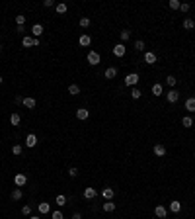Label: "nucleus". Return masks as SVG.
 Returning <instances> with one entry per match:
<instances>
[{
  "instance_id": "nucleus-1",
  "label": "nucleus",
  "mask_w": 195,
  "mask_h": 219,
  "mask_svg": "<svg viewBox=\"0 0 195 219\" xmlns=\"http://www.w3.org/2000/svg\"><path fill=\"white\" fill-rule=\"evenodd\" d=\"M21 45H24V47H37V45H39V39H37V37H30V35H26V37L21 39Z\"/></svg>"
},
{
  "instance_id": "nucleus-2",
  "label": "nucleus",
  "mask_w": 195,
  "mask_h": 219,
  "mask_svg": "<svg viewBox=\"0 0 195 219\" xmlns=\"http://www.w3.org/2000/svg\"><path fill=\"white\" fill-rule=\"evenodd\" d=\"M137 82H139V75H137V72H131V75L125 76V84L127 86H135Z\"/></svg>"
},
{
  "instance_id": "nucleus-3",
  "label": "nucleus",
  "mask_w": 195,
  "mask_h": 219,
  "mask_svg": "<svg viewBox=\"0 0 195 219\" xmlns=\"http://www.w3.org/2000/svg\"><path fill=\"white\" fill-rule=\"evenodd\" d=\"M100 61H102V59H100V55L96 53V51H90V53H88V63L90 65L96 67V65H100Z\"/></svg>"
},
{
  "instance_id": "nucleus-4",
  "label": "nucleus",
  "mask_w": 195,
  "mask_h": 219,
  "mask_svg": "<svg viewBox=\"0 0 195 219\" xmlns=\"http://www.w3.org/2000/svg\"><path fill=\"white\" fill-rule=\"evenodd\" d=\"M14 182H16V186L18 188H21V186H26V182H27V178H26V174H16V176H14Z\"/></svg>"
},
{
  "instance_id": "nucleus-5",
  "label": "nucleus",
  "mask_w": 195,
  "mask_h": 219,
  "mask_svg": "<svg viewBox=\"0 0 195 219\" xmlns=\"http://www.w3.org/2000/svg\"><path fill=\"white\" fill-rule=\"evenodd\" d=\"M113 55L115 57H123L125 55V45H123V43H117V45L113 47Z\"/></svg>"
},
{
  "instance_id": "nucleus-6",
  "label": "nucleus",
  "mask_w": 195,
  "mask_h": 219,
  "mask_svg": "<svg viewBox=\"0 0 195 219\" xmlns=\"http://www.w3.org/2000/svg\"><path fill=\"white\" fill-rule=\"evenodd\" d=\"M154 213H156V217H160V219H164L166 215H168V209H166L164 206H156V207H154Z\"/></svg>"
},
{
  "instance_id": "nucleus-7",
  "label": "nucleus",
  "mask_w": 195,
  "mask_h": 219,
  "mask_svg": "<svg viewBox=\"0 0 195 219\" xmlns=\"http://www.w3.org/2000/svg\"><path fill=\"white\" fill-rule=\"evenodd\" d=\"M144 63L146 65H154L156 63V55L152 53V51H146V53H144Z\"/></svg>"
},
{
  "instance_id": "nucleus-8",
  "label": "nucleus",
  "mask_w": 195,
  "mask_h": 219,
  "mask_svg": "<svg viewBox=\"0 0 195 219\" xmlns=\"http://www.w3.org/2000/svg\"><path fill=\"white\" fill-rule=\"evenodd\" d=\"M88 115H90V112L86 108H78L76 110V118L78 119H88Z\"/></svg>"
},
{
  "instance_id": "nucleus-9",
  "label": "nucleus",
  "mask_w": 195,
  "mask_h": 219,
  "mask_svg": "<svg viewBox=\"0 0 195 219\" xmlns=\"http://www.w3.org/2000/svg\"><path fill=\"white\" fill-rule=\"evenodd\" d=\"M178 98H179V94H178L176 90H170L168 94H166V100H168L170 104H174V102H178Z\"/></svg>"
},
{
  "instance_id": "nucleus-10",
  "label": "nucleus",
  "mask_w": 195,
  "mask_h": 219,
  "mask_svg": "<svg viewBox=\"0 0 195 219\" xmlns=\"http://www.w3.org/2000/svg\"><path fill=\"white\" fill-rule=\"evenodd\" d=\"M31 33H33V37H39V35L43 33V26L41 24H33L31 26Z\"/></svg>"
},
{
  "instance_id": "nucleus-11",
  "label": "nucleus",
  "mask_w": 195,
  "mask_h": 219,
  "mask_svg": "<svg viewBox=\"0 0 195 219\" xmlns=\"http://www.w3.org/2000/svg\"><path fill=\"white\" fill-rule=\"evenodd\" d=\"M35 145H37V137H35L33 133L27 135L26 137V147H35Z\"/></svg>"
},
{
  "instance_id": "nucleus-12",
  "label": "nucleus",
  "mask_w": 195,
  "mask_h": 219,
  "mask_svg": "<svg viewBox=\"0 0 195 219\" xmlns=\"http://www.w3.org/2000/svg\"><path fill=\"white\" fill-rule=\"evenodd\" d=\"M185 110H187V112H195V98H187L185 100Z\"/></svg>"
},
{
  "instance_id": "nucleus-13",
  "label": "nucleus",
  "mask_w": 195,
  "mask_h": 219,
  "mask_svg": "<svg viewBox=\"0 0 195 219\" xmlns=\"http://www.w3.org/2000/svg\"><path fill=\"white\" fill-rule=\"evenodd\" d=\"M37 209H39V213H49V211H51V206H49L47 202H41L37 206Z\"/></svg>"
},
{
  "instance_id": "nucleus-14",
  "label": "nucleus",
  "mask_w": 195,
  "mask_h": 219,
  "mask_svg": "<svg viewBox=\"0 0 195 219\" xmlns=\"http://www.w3.org/2000/svg\"><path fill=\"white\" fill-rule=\"evenodd\" d=\"M154 155L156 157H164L166 155V147L164 145H154Z\"/></svg>"
},
{
  "instance_id": "nucleus-15",
  "label": "nucleus",
  "mask_w": 195,
  "mask_h": 219,
  "mask_svg": "<svg viewBox=\"0 0 195 219\" xmlns=\"http://www.w3.org/2000/svg\"><path fill=\"white\" fill-rule=\"evenodd\" d=\"M96 194H98V192H96L94 188H86V190H84V198H86V200H92V198H96Z\"/></svg>"
},
{
  "instance_id": "nucleus-16",
  "label": "nucleus",
  "mask_w": 195,
  "mask_h": 219,
  "mask_svg": "<svg viewBox=\"0 0 195 219\" xmlns=\"http://www.w3.org/2000/svg\"><path fill=\"white\" fill-rule=\"evenodd\" d=\"M90 41H92V39H90V35H86V33H84V35H80V39H78V43H80L82 47H88V45H90Z\"/></svg>"
},
{
  "instance_id": "nucleus-17",
  "label": "nucleus",
  "mask_w": 195,
  "mask_h": 219,
  "mask_svg": "<svg viewBox=\"0 0 195 219\" xmlns=\"http://www.w3.org/2000/svg\"><path fill=\"white\" fill-rule=\"evenodd\" d=\"M182 209V203H179L178 200H174V202H170V211H174V213H178V211Z\"/></svg>"
},
{
  "instance_id": "nucleus-18",
  "label": "nucleus",
  "mask_w": 195,
  "mask_h": 219,
  "mask_svg": "<svg viewBox=\"0 0 195 219\" xmlns=\"http://www.w3.org/2000/svg\"><path fill=\"white\" fill-rule=\"evenodd\" d=\"M115 76H117V69H115V67L105 69V78H115Z\"/></svg>"
},
{
  "instance_id": "nucleus-19",
  "label": "nucleus",
  "mask_w": 195,
  "mask_h": 219,
  "mask_svg": "<svg viewBox=\"0 0 195 219\" xmlns=\"http://www.w3.org/2000/svg\"><path fill=\"white\" fill-rule=\"evenodd\" d=\"M68 94H70V96L80 94V86H78V84H70V86H68Z\"/></svg>"
},
{
  "instance_id": "nucleus-20",
  "label": "nucleus",
  "mask_w": 195,
  "mask_h": 219,
  "mask_svg": "<svg viewBox=\"0 0 195 219\" xmlns=\"http://www.w3.org/2000/svg\"><path fill=\"white\" fill-rule=\"evenodd\" d=\"M21 196H24V192H21L20 188H16V190L12 192V200H14V202H18V200H21Z\"/></svg>"
},
{
  "instance_id": "nucleus-21",
  "label": "nucleus",
  "mask_w": 195,
  "mask_h": 219,
  "mask_svg": "<svg viewBox=\"0 0 195 219\" xmlns=\"http://www.w3.org/2000/svg\"><path fill=\"white\" fill-rule=\"evenodd\" d=\"M183 27H185V30H193V27H195V22H193L191 18H185V20H183Z\"/></svg>"
},
{
  "instance_id": "nucleus-22",
  "label": "nucleus",
  "mask_w": 195,
  "mask_h": 219,
  "mask_svg": "<svg viewBox=\"0 0 195 219\" xmlns=\"http://www.w3.org/2000/svg\"><path fill=\"white\" fill-rule=\"evenodd\" d=\"M113 194H115V192H113V188H105L104 192H102V196H104L105 200H111V198H113Z\"/></svg>"
},
{
  "instance_id": "nucleus-23",
  "label": "nucleus",
  "mask_w": 195,
  "mask_h": 219,
  "mask_svg": "<svg viewBox=\"0 0 195 219\" xmlns=\"http://www.w3.org/2000/svg\"><path fill=\"white\" fill-rule=\"evenodd\" d=\"M21 104L31 110V108H35V100H33V98H24V102H21Z\"/></svg>"
},
{
  "instance_id": "nucleus-24",
  "label": "nucleus",
  "mask_w": 195,
  "mask_h": 219,
  "mask_svg": "<svg viewBox=\"0 0 195 219\" xmlns=\"http://www.w3.org/2000/svg\"><path fill=\"white\" fill-rule=\"evenodd\" d=\"M115 209V203L111 202V200H107L105 203H104V211H113Z\"/></svg>"
},
{
  "instance_id": "nucleus-25",
  "label": "nucleus",
  "mask_w": 195,
  "mask_h": 219,
  "mask_svg": "<svg viewBox=\"0 0 195 219\" xmlns=\"http://www.w3.org/2000/svg\"><path fill=\"white\" fill-rule=\"evenodd\" d=\"M10 123L12 125H20V114H12L10 115Z\"/></svg>"
},
{
  "instance_id": "nucleus-26",
  "label": "nucleus",
  "mask_w": 195,
  "mask_h": 219,
  "mask_svg": "<svg viewBox=\"0 0 195 219\" xmlns=\"http://www.w3.org/2000/svg\"><path fill=\"white\" fill-rule=\"evenodd\" d=\"M152 94H154V96H160V94H162V84H154L152 86Z\"/></svg>"
},
{
  "instance_id": "nucleus-27",
  "label": "nucleus",
  "mask_w": 195,
  "mask_h": 219,
  "mask_svg": "<svg viewBox=\"0 0 195 219\" xmlns=\"http://www.w3.org/2000/svg\"><path fill=\"white\" fill-rule=\"evenodd\" d=\"M182 123H183V127H191L193 125V119L189 118V115H185V118L182 119Z\"/></svg>"
},
{
  "instance_id": "nucleus-28",
  "label": "nucleus",
  "mask_w": 195,
  "mask_h": 219,
  "mask_svg": "<svg viewBox=\"0 0 195 219\" xmlns=\"http://www.w3.org/2000/svg\"><path fill=\"white\" fill-rule=\"evenodd\" d=\"M55 202H57V206H61V207H63V206H67V198H64V196H57V200H55Z\"/></svg>"
},
{
  "instance_id": "nucleus-29",
  "label": "nucleus",
  "mask_w": 195,
  "mask_h": 219,
  "mask_svg": "<svg viewBox=\"0 0 195 219\" xmlns=\"http://www.w3.org/2000/svg\"><path fill=\"white\" fill-rule=\"evenodd\" d=\"M179 6H182V2H179V0H170V8H172V10H179Z\"/></svg>"
},
{
  "instance_id": "nucleus-30",
  "label": "nucleus",
  "mask_w": 195,
  "mask_h": 219,
  "mask_svg": "<svg viewBox=\"0 0 195 219\" xmlns=\"http://www.w3.org/2000/svg\"><path fill=\"white\" fill-rule=\"evenodd\" d=\"M141 94H142V92H141L139 88H133V90H131V98H133V100H139Z\"/></svg>"
},
{
  "instance_id": "nucleus-31",
  "label": "nucleus",
  "mask_w": 195,
  "mask_h": 219,
  "mask_svg": "<svg viewBox=\"0 0 195 219\" xmlns=\"http://www.w3.org/2000/svg\"><path fill=\"white\" fill-rule=\"evenodd\" d=\"M55 8H57V12H59V14H64V12H67V4L61 2V4H57Z\"/></svg>"
},
{
  "instance_id": "nucleus-32",
  "label": "nucleus",
  "mask_w": 195,
  "mask_h": 219,
  "mask_svg": "<svg viewBox=\"0 0 195 219\" xmlns=\"http://www.w3.org/2000/svg\"><path fill=\"white\" fill-rule=\"evenodd\" d=\"M135 49H137V51H144V41H142V39L135 41Z\"/></svg>"
},
{
  "instance_id": "nucleus-33",
  "label": "nucleus",
  "mask_w": 195,
  "mask_h": 219,
  "mask_svg": "<svg viewBox=\"0 0 195 219\" xmlns=\"http://www.w3.org/2000/svg\"><path fill=\"white\" fill-rule=\"evenodd\" d=\"M166 84H168V86H176V76H166Z\"/></svg>"
},
{
  "instance_id": "nucleus-34",
  "label": "nucleus",
  "mask_w": 195,
  "mask_h": 219,
  "mask_svg": "<svg viewBox=\"0 0 195 219\" xmlns=\"http://www.w3.org/2000/svg\"><path fill=\"white\" fill-rule=\"evenodd\" d=\"M88 26H90V18H86V16L80 18V27H88Z\"/></svg>"
},
{
  "instance_id": "nucleus-35",
  "label": "nucleus",
  "mask_w": 195,
  "mask_h": 219,
  "mask_svg": "<svg viewBox=\"0 0 195 219\" xmlns=\"http://www.w3.org/2000/svg\"><path fill=\"white\" fill-rule=\"evenodd\" d=\"M12 153H14V155H21V145H14Z\"/></svg>"
},
{
  "instance_id": "nucleus-36",
  "label": "nucleus",
  "mask_w": 195,
  "mask_h": 219,
  "mask_svg": "<svg viewBox=\"0 0 195 219\" xmlns=\"http://www.w3.org/2000/svg\"><path fill=\"white\" fill-rule=\"evenodd\" d=\"M68 176H70V178H76V176H78V168H74V166H72V168L68 170Z\"/></svg>"
},
{
  "instance_id": "nucleus-37",
  "label": "nucleus",
  "mask_w": 195,
  "mask_h": 219,
  "mask_svg": "<svg viewBox=\"0 0 195 219\" xmlns=\"http://www.w3.org/2000/svg\"><path fill=\"white\" fill-rule=\"evenodd\" d=\"M129 35H131V32H129V30L121 32V41H127V39H129Z\"/></svg>"
},
{
  "instance_id": "nucleus-38",
  "label": "nucleus",
  "mask_w": 195,
  "mask_h": 219,
  "mask_svg": "<svg viewBox=\"0 0 195 219\" xmlns=\"http://www.w3.org/2000/svg\"><path fill=\"white\" fill-rule=\"evenodd\" d=\"M51 217H53V219H64V215L61 213V211H53V213H51Z\"/></svg>"
},
{
  "instance_id": "nucleus-39",
  "label": "nucleus",
  "mask_w": 195,
  "mask_h": 219,
  "mask_svg": "<svg viewBox=\"0 0 195 219\" xmlns=\"http://www.w3.org/2000/svg\"><path fill=\"white\" fill-rule=\"evenodd\" d=\"M24 22H26V16H16V24L18 26H24Z\"/></svg>"
},
{
  "instance_id": "nucleus-40",
  "label": "nucleus",
  "mask_w": 195,
  "mask_h": 219,
  "mask_svg": "<svg viewBox=\"0 0 195 219\" xmlns=\"http://www.w3.org/2000/svg\"><path fill=\"white\" fill-rule=\"evenodd\" d=\"M21 213H24V215H30V213H31V207H30V206H24V207H21Z\"/></svg>"
},
{
  "instance_id": "nucleus-41",
  "label": "nucleus",
  "mask_w": 195,
  "mask_h": 219,
  "mask_svg": "<svg viewBox=\"0 0 195 219\" xmlns=\"http://www.w3.org/2000/svg\"><path fill=\"white\" fill-rule=\"evenodd\" d=\"M43 6H45V8H51V6H55V2H53V0H45Z\"/></svg>"
},
{
  "instance_id": "nucleus-42",
  "label": "nucleus",
  "mask_w": 195,
  "mask_h": 219,
  "mask_svg": "<svg viewBox=\"0 0 195 219\" xmlns=\"http://www.w3.org/2000/svg\"><path fill=\"white\" fill-rule=\"evenodd\" d=\"M179 10H182V12H189V4H182V6H179Z\"/></svg>"
},
{
  "instance_id": "nucleus-43",
  "label": "nucleus",
  "mask_w": 195,
  "mask_h": 219,
  "mask_svg": "<svg viewBox=\"0 0 195 219\" xmlns=\"http://www.w3.org/2000/svg\"><path fill=\"white\" fill-rule=\"evenodd\" d=\"M14 102H16V104H21V102H24V98H21V96H16V98H14Z\"/></svg>"
},
{
  "instance_id": "nucleus-44",
  "label": "nucleus",
  "mask_w": 195,
  "mask_h": 219,
  "mask_svg": "<svg viewBox=\"0 0 195 219\" xmlns=\"http://www.w3.org/2000/svg\"><path fill=\"white\" fill-rule=\"evenodd\" d=\"M72 219H82V215L80 213H74V215H72Z\"/></svg>"
},
{
  "instance_id": "nucleus-45",
  "label": "nucleus",
  "mask_w": 195,
  "mask_h": 219,
  "mask_svg": "<svg viewBox=\"0 0 195 219\" xmlns=\"http://www.w3.org/2000/svg\"><path fill=\"white\" fill-rule=\"evenodd\" d=\"M30 219H41V217H35V215H33V217H30Z\"/></svg>"
},
{
  "instance_id": "nucleus-46",
  "label": "nucleus",
  "mask_w": 195,
  "mask_h": 219,
  "mask_svg": "<svg viewBox=\"0 0 195 219\" xmlns=\"http://www.w3.org/2000/svg\"><path fill=\"white\" fill-rule=\"evenodd\" d=\"M2 80H4V78H2V76H0V84H2Z\"/></svg>"
},
{
  "instance_id": "nucleus-47",
  "label": "nucleus",
  "mask_w": 195,
  "mask_h": 219,
  "mask_svg": "<svg viewBox=\"0 0 195 219\" xmlns=\"http://www.w3.org/2000/svg\"><path fill=\"white\" fill-rule=\"evenodd\" d=\"M0 51H2V47H0Z\"/></svg>"
}]
</instances>
